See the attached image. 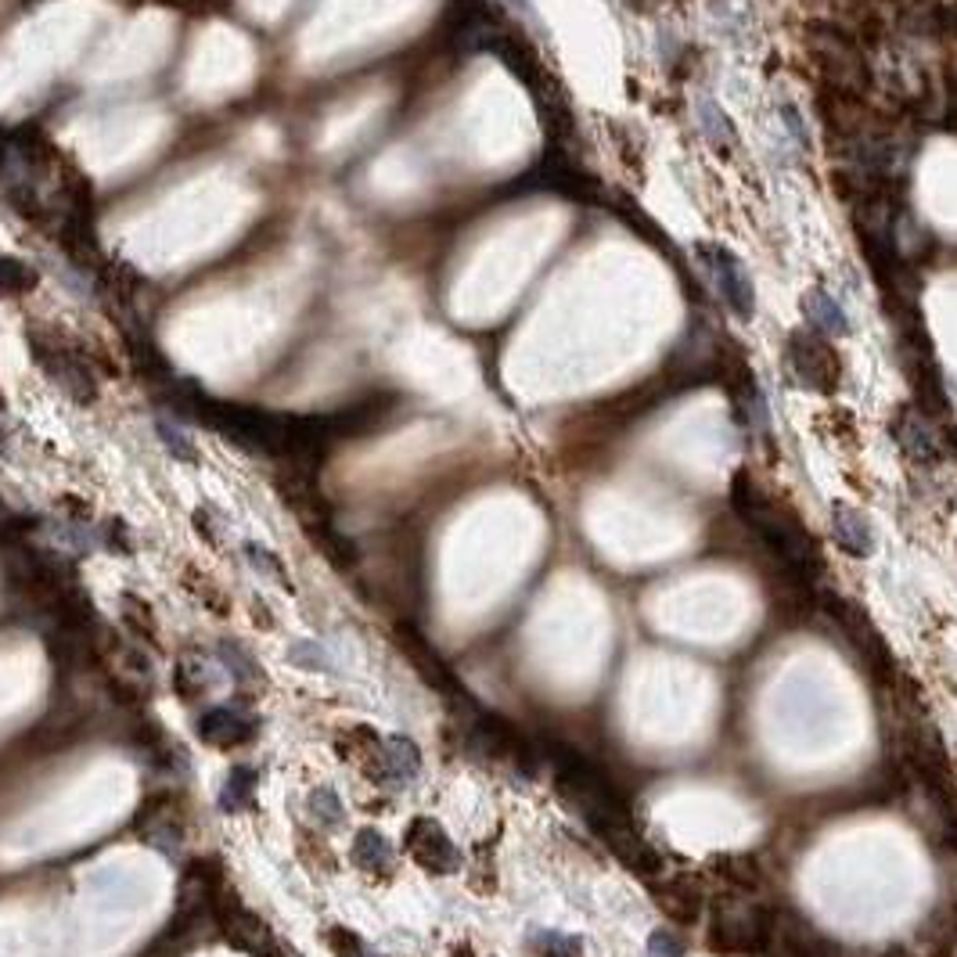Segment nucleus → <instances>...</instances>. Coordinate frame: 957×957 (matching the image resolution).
<instances>
[{"instance_id": "1", "label": "nucleus", "mask_w": 957, "mask_h": 957, "mask_svg": "<svg viewBox=\"0 0 957 957\" xmlns=\"http://www.w3.org/2000/svg\"><path fill=\"white\" fill-rule=\"evenodd\" d=\"M731 504H734V512L745 518V526L763 540V547H767L777 562L788 569L792 580L814 583L820 577V569H825V566H820L817 540L806 533V526L788 508L774 504L771 497H763L760 490L749 483L745 472L734 475Z\"/></svg>"}, {"instance_id": "2", "label": "nucleus", "mask_w": 957, "mask_h": 957, "mask_svg": "<svg viewBox=\"0 0 957 957\" xmlns=\"http://www.w3.org/2000/svg\"><path fill=\"white\" fill-rule=\"evenodd\" d=\"M551 767H555V782H558V788H562V796L577 806L580 817L598 831V836L615 828V825H623V820H631V810L620 803L612 785L591 767V763L580 760L577 752L558 749V756L551 752Z\"/></svg>"}, {"instance_id": "3", "label": "nucleus", "mask_w": 957, "mask_h": 957, "mask_svg": "<svg viewBox=\"0 0 957 957\" xmlns=\"http://www.w3.org/2000/svg\"><path fill=\"white\" fill-rule=\"evenodd\" d=\"M810 58L817 65V76L831 94L846 98H864L871 90V65L857 40L842 25L817 22L810 30Z\"/></svg>"}, {"instance_id": "4", "label": "nucleus", "mask_w": 957, "mask_h": 957, "mask_svg": "<svg viewBox=\"0 0 957 957\" xmlns=\"http://www.w3.org/2000/svg\"><path fill=\"white\" fill-rule=\"evenodd\" d=\"M774 933V911L756 900H728L723 896L713 911V928L709 943L720 954H763L771 947Z\"/></svg>"}, {"instance_id": "5", "label": "nucleus", "mask_w": 957, "mask_h": 957, "mask_svg": "<svg viewBox=\"0 0 957 957\" xmlns=\"http://www.w3.org/2000/svg\"><path fill=\"white\" fill-rule=\"evenodd\" d=\"M25 338H30L33 361L44 367V375L68 396V400L79 404V407L98 404V396H101L98 378H94L90 364L79 357L68 342H58L51 332H40V327H30V335Z\"/></svg>"}, {"instance_id": "6", "label": "nucleus", "mask_w": 957, "mask_h": 957, "mask_svg": "<svg viewBox=\"0 0 957 957\" xmlns=\"http://www.w3.org/2000/svg\"><path fill=\"white\" fill-rule=\"evenodd\" d=\"M785 357L792 367V378H796L803 389L820 393V396L839 393L842 361H839L836 346L828 342V335H820L817 327H810V324L796 327L785 342Z\"/></svg>"}, {"instance_id": "7", "label": "nucleus", "mask_w": 957, "mask_h": 957, "mask_svg": "<svg viewBox=\"0 0 957 957\" xmlns=\"http://www.w3.org/2000/svg\"><path fill=\"white\" fill-rule=\"evenodd\" d=\"M213 925L221 928V936L241 954H249V957H281V943L273 939L267 922L259 918L256 911L245 907L230 885H224L221 896L213 900Z\"/></svg>"}, {"instance_id": "8", "label": "nucleus", "mask_w": 957, "mask_h": 957, "mask_svg": "<svg viewBox=\"0 0 957 957\" xmlns=\"http://www.w3.org/2000/svg\"><path fill=\"white\" fill-rule=\"evenodd\" d=\"M695 256H699L706 281L713 284V292L723 299V307H731L738 318L749 321L752 310H756V289H752V278L742 267V259L720 241H699L695 245Z\"/></svg>"}, {"instance_id": "9", "label": "nucleus", "mask_w": 957, "mask_h": 957, "mask_svg": "<svg viewBox=\"0 0 957 957\" xmlns=\"http://www.w3.org/2000/svg\"><path fill=\"white\" fill-rule=\"evenodd\" d=\"M825 609H828L831 620L839 623V631L846 634V641H850V645L860 652V659H864L879 677H889V669H893V655H889L879 626L871 623V615L860 609L857 601L839 598V594H825Z\"/></svg>"}, {"instance_id": "10", "label": "nucleus", "mask_w": 957, "mask_h": 957, "mask_svg": "<svg viewBox=\"0 0 957 957\" xmlns=\"http://www.w3.org/2000/svg\"><path fill=\"white\" fill-rule=\"evenodd\" d=\"M404 850L418 868L432 874H454L461 868V853L454 839L447 836V828L432 817H415L404 831Z\"/></svg>"}, {"instance_id": "11", "label": "nucleus", "mask_w": 957, "mask_h": 957, "mask_svg": "<svg viewBox=\"0 0 957 957\" xmlns=\"http://www.w3.org/2000/svg\"><path fill=\"white\" fill-rule=\"evenodd\" d=\"M137 836L162 857H176L184 846V814L170 796H148L133 820Z\"/></svg>"}, {"instance_id": "12", "label": "nucleus", "mask_w": 957, "mask_h": 957, "mask_svg": "<svg viewBox=\"0 0 957 957\" xmlns=\"http://www.w3.org/2000/svg\"><path fill=\"white\" fill-rule=\"evenodd\" d=\"M418 771H421V749L410 742V738L396 734V738H381V745L375 749V756L367 760V767L361 774L372 777L381 788H404L415 782Z\"/></svg>"}, {"instance_id": "13", "label": "nucleus", "mask_w": 957, "mask_h": 957, "mask_svg": "<svg viewBox=\"0 0 957 957\" xmlns=\"http://www.w3.org/2000/svg\"><path fill=\"white\" fill-rule=\"evenodd\" d=\"M195 731L209 749L230 752V749L249 745L259 728H256V717L241 713V706H213L198 717Z\"/></svg>"}, {"instance_id": "14", "label": "nucleus", "mask_w": 957, "mask_h": 957, "mask_svg": "<svg viewBox=\"0 0 957 957\" xmlns=\"http://www.w3.org/2000/svg\"><path fill=\"white\" fill-rule=\"evenodd\" d=\"M893 440L911 461H918V464H939L943 461V447L936 440L933 426H928V418L922 415V410H914V407L896 410Z\"/></svg>"}, {"instance_id": "15", "label": "nucleus", "mask_w": 957, "mask_h": 957, "mask_svg": "<svg viewBox=\"0 0 957 957\" xmlns=\"http://www.w3.org/2000/svg\"><path fill=\"white\" fill-rule=\"evenodd\" d=\"M598 839L605 842L609 850H612L615 857H620L626 868H634L637 874H655V871H663L659 853H655V850H652V842H648L645 836H641L634 820H623V825H615V828H609V831H601Z\"/></svg>"}, {"instance_id": "16", "label": "nucleus", "mask_w": 957, "mask_h": 957, "mask_svg": "<svg viewBox=\"0 0 957 957\" xmlns=\"http://www.w3.org/2000/svg\"><path fill=\"white\" fill-rule=\"evenodd\" d=\"M831 533H836V544L846 555L853 558H868L874 547V533L864 512H857L853 504H836L831 508Z\"/></svg>"}, {"instance_id": "17", "label": "nucleus", "mask_w": 957, "mask_h": 957, "mask_svg": "<svg viewBox=\"0 0 957 957\" xmlns=\"http://www.w3.org/2000/svg\"><path fill=\"white\" fill-rule=\"evenodd\" d=\"M350 860L364 874H378V879H386V874H393L396 850L378 828H361L357 839H353V846H350Z\"/></svg>"}, {"instance_id": "18", "label": "nucleus", "mask_w": 957, "mask_h": 957, "mask_svg": "<svg viewBox=\"0 0 957 957\" xmlns=\"http://www.w3.org/2000/svg\"><path fill=\"white\" fill-rule=\"evenodd\" d=\"M119 620H122V626H127V634L137 641V645H144V648L159 645V634H162L159 631V615H155L152 601H148V598L133 594V591L119 594Z\"/></svg>"}, {"instance_id": "19", "label": "nucleus", "mask_w": 957, "mask_h": 957, "mask_svg": "<svg viewBox=\"0 0 957 957\" xmlns=\"http://www.w3.org/2000/svg\"><path fill=\"white\" fill-rule=\"evenodd\" d=\"M803 310H806V321H810V327H817L820 335L831 338V335H846V332H850V321H846L842 307H839L825 289H820V284L803 295Z\"/></svg>"}, {"instance_id": "20", "label": "nucleus", "mask_w": 957, "mask_h": 957, "mask_svg": "<svg viewBox=\"0 0 957 957\" xmlns=\"http://www.w3.org/2000/svg\"><path fill=\"white\" fill-rule=\"evenodd\" d=\"M655 896H659V907L669 914V922H677V925H691V922H699L702 896H699V889H695L691 882L674 879L669 885H663Z\"/></svg>"}, {"instance_id": "21", "label": "nucleus", "mask_w": 957, "mask_h": 957, "mask_svg": "<svg viewBox=\"0 0 957 957\" xmlns=\"http://www.w3.org/2000/svg\"><path fill=\"white\" fill-rule=\"evenodd\" d=\"M378 745H381V734L367 728V723H353V728L338 731V738H335L338 756L346 763H353V767H361V771L367 767V760L375 756Z\"/></svg>"}, {"instance_id": "22", "label": "nucleus", "mask_w": 957, "mask_h": 957, "mask_svg": "<svg viewBox=\"0 0 957 957\" xmlns=\"http://www.w3.org/2000/svg\"><path fill=\"white\" fill-rule=\"evenodd\" d=\"M713 868H717V874L723 882L731 885V893H756L760 889V882H763V874H760V864L752 857H745V853H728V857H717L713 860Z\"/></svg>"}, {"instance_id": "23", "label": "nucleus", "mask_w": 957, "mask_h": 957, "mask_svg": "<svg viewBox=\"0 0 957 957\" xmlns=\"http://www.w3.org/2000/svg\"><path fill=\"white\" fill-rule=\"evenodd\" d=\"M170 684H173V695L181 702H195V699H202L205 691H209V674H205L198 655H181L176 666H173Z\"/></svg>"}, {"instance_id": "24", "label": "nucleus", "mask_w": 957, "mask_h": 957, "mask_svg": "<svg viewBox=\"0 0 957 957\" xmlns=\"http://www.w3.org/2000/svg\"><path fill=\"white\" fill-rule=\"evenodd\" d=\"M256 806V771L252 767H230L224 792H221V810L224 814H245Z\"/></svg>"}, {"instance_id": "25", "label": "nucleus", "mask_w": 957, "mask_h": 957, "mask_svg": "<svg viewBox=\"0 0 957 957\" xmlns=\"http://www.w3.org/2000/svg\"><path fill=\"white\" fill-rule=\"evenodd\" d=\"M36 270L19 256L0 252V295H25L36 289Z\"/></svg>"}, {"instance_id": "26", "label": "nucleus", "mask_w": 957, "mask_h": 957, "mask_svg": "<svg viewBox=\"0 0 957 957\" xmlns=\"http://www.w3.org/2000/svg\"><path fill=\"white\" fill-rule=\"evenodd\" d=\"M184 587L198 598V605H205L213 615H230V598L224 594V587L205 577V572L191 569L187 577H184Z\"/></svg>"}, {"instance_id": "27", "label": "nucleus", "mask_w": 957, "mask_h": 957, "mask_svg": "<svg viewBox=\"0 0 957 957\" xmlns=\"http://www.w3.org/2000/svg\"><path fill=\"white\" fill-rule=\"evenodd\" d=\"M245 558H249V566L259 572V577L273 580L278 587H284V591H295L289 569H284V562L270 551V547H264V544H245Z\"/></svg>"}, {"instance_id": "28", "label": "nucleus", "mask_w": 957, "mask_h": 957, "mask_svg": "<svg viewBox=\"0 0 957 957\" xmlns=\"http://www.w3.org/2000/svg\"><path fill=\"white\" fill-rule=\"evenodd\" d=\"M307 806H310V817L318 820L321 828H335V825H342V817H346V810H342L338 792H335V788H327V785L313 788L310 796H307Z\"/></svg>"}, {"instance_id": "29", "label": "nucleus", "mask_w": 957, "mask_h": 957, "mask_svg": "<svg viewBox=\"0 0 957 957\" xmlns=\"http://www.w3.org/2000/svg\"><path fill=\"white\" fill-rule=\"evenodd\" d=\"M155 432H159L162 447L170 450V458L184 461V464H198V447L191 443V436H187L181 426H176V421L159 418V421H155Z\"/></svg>"}, {"instance_id": "30", "label": "nucleus", "mask_w": 957, "mask_h": 957, "mask_svg": "<svg viewBox=\"0 0 957 957\" xmlns=\"http://www.w3.org/2000/svg\"><path fill=\"white\" fill-rule=\"evenodd\" d=\"M221 659H224L227 674H230V680H235V684L259 680V663L238 645V641H221Z\"/></svg>"}, {"instance_id": "31", "label": "nucleus", "mask_w": 957, "mask_h": 957, "mask_svg": "<svg viewBox=\"0 0 957 957\" xmlns=\"http://www.w3.org/2000/svg\"><path fill=\"white\" fill-rule=\"evenodd\" d=\"M699 122H702V133H706L717 148H723V141H728V144L734 141V130H731L728 116H723L713 101H702V105H699Z\"/></svg>"}, {"instance_id": "32", "label": "nucleus", "mask_w": 957, "mask_h": 957, "mask_svg": "<svg viewBox=\"0 0 957 957\" xmlns=\"http://www.w3.org/2000/svg\"><path fill=\"white\" fill-rule=\"evenodd\" d=\"M327 943H332L335 957H381L378 950L367 947L357 933H350V928H342V925H335L332 933H327Z\"/></svg>"}, {"instance_id": "33", "label": "nucleus", "mask_w": 957, "mask_h": 957, "mask_svg": "<svg viewBox=\"0 0 957 957\" xmlns=\"http://www.w3.org/2000/svg\"><path fill=\"white\" fill-rule=\"evenodd\" d=\"M101 544L108 547V551H116V555H130L133 551L130 529H127V523H119V518H108V523L101 526Z\"/></svg>"}, {"instance_id": "34", "label": "nucleus", "mask_w": 957, "mask_h": 957, "mask_svg": "<svg viewBox=\"0 0 957 957\" xmlns=\"http://www.w3.org/2000/svg\"><path fill=\"white\" fill-rule=\"evenodd\" d=\"M648 957H684V943L669 928H659L648 936Z\"/></svg>"}, {"instance_id": "35", "label": "nucleus", "mask_w": 957, "mask_h": 957, "mask_svg": "<svg viewBox=\"0 0 957 957\" xmlns=\"http://www.w3.org/2000/svg\"><path fill=\"white\" fill-rule=\"evenodd\" d=\"M537 943L544 947V954H547V957H580V939H572V936L544 933Z\"/></svg>"}, {"instance_id": "36", "label": "nucleus", "mask_w": 957, "mask_h": 957, "mask_svg": "<svg viewBox=\"0 0 957 957\" xmlns=\"http://www.w3.org/2000/svg\"><path fill=\"white\" fill-rule=\"evenodd\" d=\"M191 523H195V533H202L205 544H221V533H216V512L213 508H195V515H191Z\"/></svg>"}, {"instance_id": "37", "label": "nucleus", "mask_w": 957, "mask_h": 957, "mask_svg": "<svg viewBox=\"0 0 957 957\" xmlns=\"http://www.w3.org/2000/svg\"><path fill=\"white\" fill-rule=\"evenodd\" d=\"M939 30L957 36V4H947V8L939 11Z\"/></svg>"}, {"instance_id": "38", "label": "nucleus", "mask_w": 957, "mask_h": 957, "mask_svg": "<svg viewBox=\"0 0 957 957\" xmlns=\"http://www.w3.org/2000/svg\"><path fill=\"white\" fill-rule=\"evenodd\" d=\"M252 623L259 626V631H273V620L267 615V605H264V601H252Z\"/></svg>"}, {"instance_id": "39", "label": "nucleus", "mask_w": 957, "mask_h": 957, "mask_svg": "<svg viewBox=\"0 0 957 957\" xmlns=\"http://www.w3.org/2000/svg\"><path fill=\"white\" fill-rule=\"evenodd\" d=\"M831 957H839V954H831Z\"/></svg>"}]
</instances>
